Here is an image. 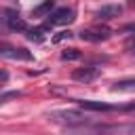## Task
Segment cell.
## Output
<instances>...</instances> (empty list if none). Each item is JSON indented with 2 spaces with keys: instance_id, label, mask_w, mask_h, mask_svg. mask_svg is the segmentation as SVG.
<instances>
[{
  "instance_id": "obj_1",
  "label": "cell",
  "mask_w": 135,
  "mask_h": 135,
  "mask_svg": "<svg viewBox=\"0 0 135 135\" xmlns=\"http://www.w3.org/2000/svg\"><path fill=\"white\" fill-rule=\"evenodd\" d=\"M0 57H6V59H19V61H32V53L27 49H21V46H15V44H8V42H0Z\"/></svg>"
},
{
  "instance_id": "obj_2",
  "label": "cell",
  "mask_w": 135,
  "mask_h": 135,
  "mask_svg": "<svg viewBox=\"0 0 135 135\" xmlns=\"http://www.w3.org/2000/svg\"><path fill=\"white\" fill-rule=\"evenodd\" d=\"M78 36H80V40H86V42H101V40H108L112 36V30L105 27V25H99V27L82 30Z\"/></svg>"
},
{
  "instance_id": "obj_3",
  "label": "cell",
  "mask_w": 135,
  "mask_h": 135,
  "mask_svg": "<svg viewBox=\"0 0 135 135\" xmlns=\"http://www.w3.org/2000/svg\"><path fill=\"white\" fill-rule=\"evenodd\" d=\"M51 118L65 122V124H82L86 116L82 112H76V110H61V112H51Z\"/></svg>"
},
{
  "instance_id": "obj_4",
  "label": "cell",
  "mask_w": 135,
  "mask_h": 135,
  "mask_svg": "<svg viewBox=\"0 0 135 135\" xmlns=\"http://www.w3.org/2000/svg\"><path fill=\"white\" fill-rule=\"evenodd\" d=\"M80 108L84 110H91V112H114V110H120V105H112V103H105V101H93V99H78Z\"/></svg>"
},
{
  "instance_id": "obj_5",
  "label": "cell",
  "mask_w": 135,
  "mask_h": 135,
  "mask_svg": "<svg viewBox=\"0 0 135 135\" xmlns=\"http://www.w3.org/2000/svg\"><path fill=\"white\" fill-rule=\"evenodd\" d=\"M74 21V11L72 8H57L55 13L49 15V25H65Z\"/></svg>"
},
{
  "instance_id": "obj_6",
  "label": "cell",
  "mask_w": 135,
  "mask_h": 135,
  "mask_svg": "<svg viewBox=\"0 0 135 135\" xmlns=\"http://www.w3.org/2000/svg\"><path fill=\"white\" fill-rule=\"evenodd\" d=\"M120 13H122V6H118V4H105V6H101V8L95 11V17L97 19H114Z\"/></svg>"
},
{
  "instance_id": "obj_7",
  "label": "cell",
  "mask_w": 135,
  "mask_h": 135,
  "mask_svg": "<svg viewBox=\"0 0 135 135\" xmlns=\"http://www.w3.org/2000/svg\"><path fill=\"white\" fill-rule=\"evenodd\" d=\"M72 78L78 80V82H91L97 78V70L95 68H78L72 72Z\"/></svg>"
},
{
  "instance_id": "obj_8",
  "label": "cell",
  "mask_w": 135,
  "mask_h": 135,
  "mask_svg": "<svg viewBox=\"0 0 135 135\" xmlns=\"http://www.w3.org/2000/svg\"><path fill=\"white\" fill-rule=\"evenodd\" d=\"M4 19H6V25H8L11 30H17V32L27 30V27H25V21H23L15 11H6V17H4Z\"/></svg>"
},
{
  "instance_id": "obj_9",
  "label": "cell",
  "mask_w": 135,
  "mask_h": 135,
  "mask_svg": "<svg viewBox=\"0 0 135 135\" xmlns=\"http://www.w3.org/2000/svg\"><path fill=\"white\" fill-rule=\"evenodd\" d=\"M51 8H53V0H44L40 6H36V8L32 11V15H34V17H49V15H51Z\"/></svg>"
},
{
  "instance_id": "obj_10",
  "label": "cell",
  "mask_w": 135,
  "mask_h": 135,
  "mask_svg": "<svg viewBox=\"0 0 135 135\" xmlns=\"http://www.w3.org/2000/svg\"><path fill=\"white\" fill-rule=\"evenodd\" d=\"M46 30H49V25H40V27L27 30V38H30V40H36V42H40V40H44V34H46Z\"/></svg>"
},
{
  "instance_id": "obj_11",
  "label": "cell",
  "mask_w": 135,
  "mask_h": 135,
  "mask_svg": "<svg viewBox=\"0 0 135 135\" xmlns=\"http://www.w3.org/2000/svg\"><path fill=\"white\" fill-rule=\"evenodd\" d=\"M135 86V78H127V80H118L114 82L112 91H127V89H133Z\"/></svg>"
},
{
  "instance_id": "obj_12",
  "label": "cell",
  "mask_w": 135,
  "mask_h": 135,
  "mask_svg": "<svg viewBox=\"0 0 135 135\" xmlns=\"http://www.w3.org/2000/svg\"><path fill=\"white\" fill-rule=\"evenodd\" d=\"M61 59H63V61H74V59H80V53H78L76 49H68V51L61 53Z\"/></svg>"
},
{
  "instance_id": "obj_13",
  "label": "cell",
  "mask_w": 135,
  "mask_h": 135,
  "mask_svg": "<svg viewBox=\"0 0 135 135\" xmlns=\"http://www.w3.org/2000/svg\"><path fill=\"white\" fill-rule=\"evenodd\" d=\"M13 97H19V91H8V93L0 95V103H4L6 99H13Z\"/></svg>"
},
{
  "instance_id": "obj_14",
  "label": "cell",
  "mask_w": 135,
  "mask_h": 135,
  "mask_svg": "<svg viewBox=\"0 0 135 135\" xmlns=\"http://www.w3.org/2000/svg\"><path fill=\"white\" fill-rule=\"evenodd\" d=\"M70 36H72L70 32H59V34H57L53 40H55V42H59V40H63V38H70Z\"/></svg>"
},
{
  "instance_id": "obj_15",
  "label": "cell",
  "mask_w": 135,
  "mask_h": 135,
  "mask_svg": "<svg viewBox=\"0 0 135 135\" xmlns=\"http://www.w3.org/2000/svg\"><path fill=\"white\" fill-rule=\"evenodd\" d=\"M6 80H8V72H4V70H0V86H2V84H4Z\"/></svg>"
},
{
  "instance_id": "obj_16",
  "label": "cell",
  "mask_w": 135,
  "mask_h": 135,
  "mask_svg": "<svg viewBox=\"0 0 135 135\" xmlns=\"http://www.w3.org/2000/svg\"><path fill=\"white\" fill-rule=\"evenodd\" d=\"M122 32H135V23H129V25H124V27H122Z\"/></svg>"
},
{
  "instance_id": "obj_17",
  "label": "cell",
  "mask_w": 135,
  "mask_h": 135,
  "mask_svg": "<svg viewBox=\"0 0 135 135\" xmlns=\"http://www.w3.org/2000/svg\"><path fill=\"white\" fill-rule=\"evenodd\" d=\"M2 32H4V21L0 19V34H2Z\"/></svg>"
},
{
  "instance_id": "obj_18",
  "label": "cell",
  "mask_w": 135,
  "mask_h": 135,
  "mask_svg": "<svg viewBox=\"0 0 135 135\" xmlns=\"http://www.w3.org/2000/svg\"><path fill=\"white\" fill-rule=\"evenodd\" d=\"M133 51H135V46H133Z\"/></svg>"
}]
</instances>
